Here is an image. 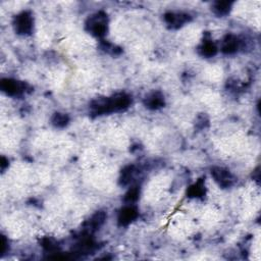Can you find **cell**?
Returning <instances> with one entry per match:
<instances>
[{"instance_id": "cell-1", "label": "cell", "mask_w": 261, "mask_h": 261, "mask_svg": "<svg viewBox=\"0 0 261 261\" xmlns=\"http://www.w3.org/2000/svg\"><path fill=\"white\" fill-rule=\"evenodd\" d=\"M130 103H132V98L130 95L126 93H118L112 97L94 100L91 103L90 108L94 114L101 116L122 112L130 106Z\"/></svg>"}, {"instance_id": "cell-2", "label": "cell", "mask_w": 261, "mask_h": 261, "mask_svg": "<svg viewBox=\"0 0 261 261\" xmlns=\"http://www.w3.org/2000/svg\"><path fill=\"white\" fill-rule=\"evenodd\" d=\"M87 31L97 38L106 36L108 29V14L103 12H98L92 14L86 22Z\"/></svg>"}, {"instance_id": "cell-3", "label": "cell", "mask_w": 261, "mask_h": 261, "mask_svg": "<svg viewBox=\"0 0 261 261\" xmlns=\"http://www.w3.org/2000/svg\"><path fill=\"white\" fill-rule=\"evenodd\" d=\"M34 27L33 14L30 12H22L14 20V29L18 35H30Z\"/></svg>"}, {"instance_id": "cell-4", "label": "cell", "mask_w": 261, "mask_h": 261, "mask_svg": "<svg viewBox=\"0 0 261 261\" xmlns=\"http://www.w3.org/2000/svg\"><path fill=\"white\" fill-rule=\"evenodd\" d=\"M212 176L218 182V185L224 189L232 187L234 185V182H236L234 176L228 170L224 168H214L212 170Z\"/></svg>"}, {"instance_id": "cell-5", "label": "cell", "mask_w": 261, "mask_h": 261, "mask_svg": "<svg viewBox=\"0 0 261 261\" xmlns=\"http://www.w3.org/2000/svg\"><path fill=\"white\" fill-rule=\"evenodd\" d=\"M0 88L10 96H18L26 92L27 85L24 82L14 79H2L0 82Z\"/></svg>"}, {"instance_id": "cell-6", "label": "cell", "mask_w": 261, "mask_h": 261, "mask_svg": "<svg viewBox=\"0 0 261 261\" xmlns=\"http://www.w3.org/2000/svg\"><path fill=\"white\" fill-rule=\"evenodd\" d=\"M138 218V210L134 204H126L118 212V222L122 226H128Z\"/></svg>"}, {"instance_id": "cell-7", "label": "cell", "mask_w": 261, "mask_h": 261, "mask_svg": "<svg viewBox=\"0 0 261 261\" xmlns=\"http://www.w3.org/2000/svg\"><path fill=\"white\" fill-rule=\"evenodd\" d=\"M164 20L170 28L178 29L188 22L191 20V16L184 12H168L164 14Z\"/></svg>"}, {"instance_id": "cell-8", "label": "cell", "mask_w": 261, "mask_h": 261, "mask_svg": "<svg viewBox=\"0 0 261 261\" xmlns=\"http://www.w3.org/2000/svg\"><path fill=\"white\" fill-rule=\"evenodd\" d=\"M241 47V40L234 35H228L224 38L220 49L224 54H234L240 49Z\"/></svg>"}, {"instance_id": "cell-9", "label": "cell", "mask_w": 261, "mask_h": 261, "mask_svg": "<svg viewBox=\"0 0 261 261\" xmlns=\"http://www.w3.org/2000/svg\"><path fill=\"white\" fill-rule=\"evenodd\" d=\"M108 216L104 212H97L95 214L92 216V218L85 224V234H93L95 230H97L102 224L106 222Z\"/></svg>"}, {"instance_id": "cell-10", "label": "cell", "mask_w": 261, "mask_h": 261, "mask_svg": "<svg viewBox=\"0 0 261 261\" xmlns=\"http://www.w3.org/2000/svg\"><path fill=\"white\" fill-rule=\"evenodd\" d=\"M144 104L149 110H160L164 106V96L160 92H152L145 97Z\"/></svg>"}, {"instance_id": "cell-11", "label": "cell", "mask_w": 261, "mask_h": 261, "mask_svg": "<svg viewBox=\"0 0 261 261\" xmlns=\"http://www.w3.org/2000/svg\"><path fill=\"white\" fill-rule=\"evenodd\" d=\"M206 189H205V182L203 178L198 180L192 186L189 187L187 191V195L190 198H201L205 195Z\"/></svg>"}, {"instance_id": "cell-12", "label": "cell", "mask_w": 261, "mask_h": 261, "mask_svg": "<svg viewBox=\"0 0 261 261\" xmlns=\"http://www.w3.org/2000/svg\"><path fill=\"white\" fill-rule=\"evenodd\" d=\"M218 51V46L210 40L203 41V43L199 47V54L201 56H204L206 58H210L214 56Z\"/></svg>"}, {"instance_id": "cell-13", "label": "cell", "mask_w": 261, "mask_h": 261, "mask_svg": "<svg viewBox=\"0 0 261 261\" xmlns=\"http://www.w3.org/2000/svg\"><path fill=\"white\" fill-rule=\"evenodd\" d=\"M136 168L134 166H126L120 174V182L122 186H128L130 182L134 180L135 174H136Z\"/></svg>"}, {"instance_id": "cell-14", "label": "cell", "mask_w": 261, "mask_h": 261, "mask_svg": "<svg viewBox=\"0 0 261 261\" xmlns=\"http://www.w3.org/2000/svg\"><path fill=\"white\" fill-rule=\"evenodd\" d=\"M232 6V2H216L212 6V10L216 16H222L230 14Z\"/></svg>"}, {"instance_id": "cell-15", "label": "cell", "mask_w": 261, "mask_h": 261, "mask_svg": "<svg viewBox=\"0 0 261 261\" xmlns=\"http://www.w3.org/2000/svg\"><path fill=\"white\" fill-rule=\"evenodd\" d=\"M139 196H140V189H139V187L135 186L128 190V192L124 194V201L126 204H134L138 201Z\"/></svg>"}, {"instance_id": "cell-16", "label": "cell", "mask_w": 261, "mask_h": 261, "mask_svg": "<svg viewBox=\"0 0 261 261\" xmlns=\"http://www.w3.org/2000/svg\"><path fill=\"white\" fill-rule=\"evenodd\" d=\"M51 122L56 128H64L70 122V118L66 114L56 112L54 114V116H52Z\"/></svg>"}, {"instance_id": "cell-17", "label": "cell", "mask_w": 261, "mask_h": 261, "mask_svg": "<svg viewBox=\"0 0 261 261\" xmlns=\"http://www.w3.org/2000/svg\"><path fill=\"white\" fill-rule=\"evenodd\" d=\"M8 240L6 239V237H4V236H2V255H4V254H6V247H8Z\"/></svg>"}]
</instances>
